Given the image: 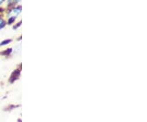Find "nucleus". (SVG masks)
<instances>
[{"mask_svg":"<svg viewBox=\"0 0 147 122\" xmlns=\"http://www.w3.org/2000/svg\"><path fill=\"white\" fill-rule=\"evenodd\" d=\"M3 26H4V22H3V20L0 19V29H1L2 27H3Z\"/></svg>","mask_w":147,"mask_h":122,"instance_id":"obj_1","label":"nucleus"},{"mask_svg":"<svg viewBox=\"0 0 147 122\" xmlns=\"http://www.w3.org/2000/svg\"><path fill=\"white\" fill-rule=\"evenodd\" d=\"M1 2H3V0H0V3H1Z\"/></svg>","mask_w":147,"mask_h":122,"instance_id":"obj_2","label":"nucleus"}]
</instances>
